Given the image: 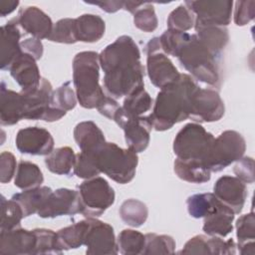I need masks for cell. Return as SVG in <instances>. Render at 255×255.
Here are the masks:
<instances>
[{
	"mask_svg": "<svg viewBox=\"0 0 255 255\" xmlns=\"http://www.w3.org/2000/svg\"><path fill=\"white\" fill-rule=\"evenodd\" d=\"M37 237L35 249L36 254H62L57 243V233L51 229L36 228L34 229Z\"/></svg>",
	"mask_w": 255,
	"mask_h": 255,
	"instance_id": "obj_42",
	"label": "cell"
},
{
	"mask_svg": "<svg viewBox=\"0 0 255 255\" xmlns=\"http://www.w3.org/2000/svg\"><path fill=\"white\" fill-rule=\"evenodd\" d=\"M24 217L23 210L20 204L14 199H6L1 196V231L11 230L20 226L21 220Z\"/></svg>",
	"mask_w": 255,
	"mask_h": 255,
	"instance_id": "obj_35",
	"label": "cell"
},
{
	"mask_svg": "<svg viewBox=\"0 0 255 255\" xmlns=\"http://www.w3.org/2000/svg\"><path fill=\"white\" fill-rule=\"evenodd\" d=\"M176 58L195 80L211 86L218 82L219 74L215 57L201 43L196 34H190Z\"/></svg>",
	"mask_w": 255,
	"mask_h": 255,
	"instance_id": "obj_4",
	"label": "cell"
},
{
	"mask_svg": "<svg viewBox=\"0 0 255 255\" xmlns=\"http://www.w3.org/2000/svg\"><path fill=\"white\" fill-rule=\"evenodd\" d=\"M78 99L76 93L70 86V82L63 84L57 90L53 91L51 99V107L60 111L73 110L77 105Z\"/></svg>",
	"mask_w": 255,
	"mask_h": 255,
	"instance_id": "obj_41",
	"label": "cell"
},
{
	"mask_svg": "<svg viewBox=\"0 0 255 255\" xmlns=\"http://www.w3.org/2000/svg\"><path fill=\"white\" fill-rule=\"evenodd\" d=\"M224 203L213 193H197L186 200L188 214L193 218H204L215 212Z\"/></svg>",
	"mask_w": 255,
	"mask_h": 255,
	"instance_id": "obj_29",
	"label": "cell"
},
{
	"mask_svg": "<svg viewBox=\"0 0 255 255\" xmlns=\"http://www.w3.org/2000/svg\"><path fill=\"white\" fill-rule=\"evenodd\" d=\"M21 50L23 53H26L32 56L36 61L40 60L43 56V44L41 40L36 38H28L21 42Z\"/></svg>",
	"mask_w": 255,
	"mask_h": 255,
	"instance_id": "obj_49",
	"label": "cell"
},
{
	"mask_svg": "<svg viewBox=\"0 0 255 255\" xmlns=\"http://www.w3.org/2000/svg\"><path fill=\"white\" fill-rule=\"evenodd\" d=\"M96 156L101 173H105L112 180L126 184L133 179L138 157L130 148H122L114 142H106L97 150Z\"/></svg>",
	"mask_w": 255,
	"mask_h": 255,
	"instance_id": "obj_5",
	"label": "cell"
},
{
	"mask_svg": "<svg viewBox=\"0 0 255 255\" xmlns=\"http://www.w3.org/2000/svg\"><path fill=\"white\" fill-rule=\"evenodd\" d=\"M234 214L231 208L223 204L215 212L204 217L202 230L209 236L225 237L233 230Z\"/></svg>",
	"mask_w": 255,
	"mask_h": 255,
	"instance_id": "obj_24",
	"label": "cell"
},
{
	"mask_svg": "<svg viewBox=\"0 0 255 255\" xmlns=\"http://www.w3.org/2000/svg\"><path fill=\"white\" fill-rule=\"evenodd\" d=\"M146 72L153 86L162 89L174 83L180 76L170 59L162 52L159 38L154 37L145 47Z\"/></svg>",
	"mask_w": 255,
	"mask_h": 255,
	"instance_id": "obj_9",
	"label": "cell"
},
{
	"mask_svg": "<svg viewBox=\"0 0 255 255\" xmlns=\"http://www.w3.org/2000/svg\"><path fill=\"white\" fill-rule=\"evenodd\" d=\"M119 251L124 255L142 254L145 246V235L133 229H124L117 239Z\"/></svg>",
	"mask_w": 255,
	"mask_h": 255,
	"instance_id": "obj_34",
	"label": "cell"
},
{
	"mask_svg": "<svg viewBox=\"0 0 255 255\" xmlns=\"http://www.w3.org/2000/svg\"><path fill=\"white\" fill-rule=\"evenodd\" d=\"M213 194L237 214L242 211L245 204L247 188L238 177L223 175L216 180L213 186Z\"/></svg>",
	"mask_w": 255,
	"mask_h": 255,
	"instance_id": "obj_16",
	"label": "cell"
},
{
	"mask_svg": "<svg viewBox=\"0 0 255 255\" xmlns=\"http://www.w3.org/2000/svg\"><path fill=\"white\" fill-rule=\"evenodd\" d=\"M99 54L94 51L78 53L73 60V83L79 104L85 109H97L106 99L100 86Z\"/></svg>",
	"mask_w": 255,
	"mask_h": 255,
	"instance_id": "obj_3",
	"label": "cell"
},
{
	"mask_svg": "<svg viewBox=\"0 0 255 255\" xmlns=\"http://www.w3.org/2000/svg\"><path fill=\"white\" fill-rule=\"evenodd\" d=\"M125 132L128 147L134 152H141L146 149L150 140V131L153 128L149 116L128 117L122 107L117 111L114 120Z\"/></svg>",
	"mask_w": 255,
	"mask_h": 255,
	"instance_id": "obj_11",
	"label": "cell"
},
{
	"mask_svg": "<svg viewBox=\"0 0 255 255\" xmlns=\"http://www.w3.org/2000/svg\"><path fill=\"white\" fill-rule=\"evenodd\" d=\"M43 181V173L37 164L27 160H21L18 163L14 180L16 187L27 190L41 186Z\"/></svg>",
	"mask_w": 255,
	"mask_h": 255,
	"instance_id": "obj_31",
	"label": "cell"
},
{
	"mask_svg": "<svg viewBox=\"0 0 255 255\" xmlns=\"http://www.w3.org/2000/svg\"><path fill=\"white\" fill-rule=\"evenodd\" d=\"M119 214L127 225L136 228L145 223L148 216V209L142 201L129 198L122 203Z\"/></svg>",
	"mask_w": 255,
	"mask_h": 255,
	"instance_id": "obj_32",
	"label": "cell"
},
{
	"mask_svg": "<svg viewBox=\"0 0 255 255\" xmlns=\"http://www.w3.org/2000/svg\"><path fill=\"white\" fill-rule=\"evenodd\" d=\"M194 28L197 38L214 57L225 48L229 41V34L226 27L200 26Z\"/></svg>",
	"mask_w": 255,
	"mask_h": 255,
	"instance_id": "obj_26",
	"label": "cell"
},
{
	"mask_svg": "<svg viewBox=\"0 0 255 255\" xmlns=\"http://www.w3.org/2000/svg\"><path fill=\"white\" fill-rule=\"evenodd\" d=\"M52 191L53 190L48 186H39L16 193L11 198L20 204L24 217H27L34 213H38Z\"/></svg>",
	"mask_w": 255,
	"mask_h": 255,
	"instance_id": "obj_25",
	"label": "cell"
},
{
	"mask_svg": "<svg viewBox=\"0 0 255 255\" xmlns=\"http://www.w3.org/2000/svg\"><path fill=\"white\" fill-rule=\"evenodd\" d=\"M51 42L62 43V44H74L78 42L76 35L75 19L64 18L54 24L53 31L49 37Z\"/></svg>",
	"mask_w": 255,
	"mask_h": 255,
	"instance_id": "obj_40",
	"label": "cell"
},
{
	"mask_svg": "<svg viewBox=\"0 0 255 255\" xmlns=\"http://www.w3.org/2000/svg\"><path fill=\"white\" fill-rule=\"evenodd\" d=\"M9 72L24 94H32L40 87L42 79L36 60L26 53L22 52L11 65Z\"/></svg>",
	"mask_w": 255,
	"mask_h": 255,
	"instance_id": "obj_18",
	"label": "cell"
},
{
	"mask_svg": "<svg viewBox=\"0 0 255 255\" xmlns=\"http://www.w3.org/2000/svg\"><path fill=\"white\" fill-rule=\"evenodd\" d=\"M0 98V122L2 126H13L21 120H25L26 98L22 92L17 93L9 90L2 82Z\"/></svg>",
	"mask_w": 255,
	"mask_h": 255,
	"instance_id": "obj_20",
	"label": "cell"
},
{
	"mask_svg": "<svg viewBox=\"0 0 255 255\" xmlns=\"http://www.w3.org/2000/svg\"><path fill=\"white\" fill-rule=\"evenodd\" d=\"M157 17L150 2H145L133 14L134 26L143 32L149 33L154 31L157 28Z\"/></svg>",
	"mask_w": 255,
	"mask_h": 255,
	"instance_id": "obj_43",
	"label": "cell"
},
{
	"mask_svg": "<svg viewBox=\"0 0 255 255\" xmlns=\"http://www.w3.org/2000/svg\"><path fill=\"white\" fill-rule=\"evenodd\" d=\"M246 150L244 137L236 130H225L214 138L206 166L211 172H219L243 157Z\"/></svg>",
	"mask_w": 255,
	"mask_h": 255,
	"instance_id": "obj_7",
	"label": "cell"
},
{
	"mask_svg": "<svg viewBox=\"0 0 255 255\" xmlns=\"http://www.w3.org/2000/svg\"><path fill=\"white\" fill-rule=\"evenodd\" d=\"M54 138L46 128L28 127L20 129L15 138L17 149L24 154L48 155L54 150Z\"/></svg>",
	"mask_w": 255,
	"mask_h": 255,
	"instance_id": "obj_15",
	"label": "cell"
},
{
	"mask_svg": "<svg viewBox=\"0 0 255 255\" xmlns=\"http://www.w3.org/2000/svg\"><path fill=\"white\" fill-rule=\"evenodd\" d=\"M16 158L10 151H3L0 155V181L7 183L11 181L16 172Z\"/></svg>",
	"mask_w": 255,
	"mask_h": 255,
	"instance_id": "obj_46",
	"label": "cell"
},
{
	"mask_svg": "<svg viewBox=\"0 0 255 255\" xmlns=\"http://www.w3.org/2000/svg\"><path fill=\"white\" fill-rule=\"evenodd\" d=\"M255 244L254 241L247 242L241 246H238L239 248V253L242 255H254L255 254Z\"/></svg>",
	"mask_w": 255,
	"mask_h": 255,
	"instance_id": "obj_53",
	"label": "cell"
},
{
	"mask_svg": "<svg viewBox=\"0 0 255 255\" xmlns=\"http://www.w3.org/2000/svg\"><path fill=\"white\" fill-rule=\"evenodd\" d=\"M214 138L213 134L206 131L201 125L187 124L177 132L173 140V152L178 159L200 161L206 165Z\"/></svg>",
	"mask_w": 255,
	"mask_h": 255,
	"instance_id": "obj_6",
	"label": "cell"
},
{
	"mask_svg": "<svg viewBox=\"0 0 255 255\" xmlns=\"http://www.w3.org/2000/svg\"><path fill=\"white\" fill-rule=\"evenodd\" d=\"M255 16V1L242 0L236 1L234 7V23L237 26H244L254 19Z\"/></svg>",
	"mask_w": 255,
	"mask_h": 255,
	"instance_id": "obj_45",
	"label": "cell"
},
{
	"mask_svg": "<svg viewBox=\"0 0 255 255\" xmlns=\"http://www.w3.org/2000/svg\"><path fill=\"white\" fill-rule=\"evenodd\" d=\"M120 109L118 102L112 97H106V99L97 108L99 113L110 120H114L117 111Z\"/></svg>",
	"mask_w": 255,
	"mask_h": 255,
	"instance_id": "obj_50",
	"label": "cell"
},
{
	"mask_svg": "<svg viewBox=\"0 0 255 255\" xmlns=\"http://www.w3.org/2000/svg\"><path fill=\"white\" fill-rule=\"evenodd\" d=\"M236 236L238 239V246L255 239V217L254 213L250 212L241 215L236 221Z\"/></svg>",
	"mask_w": 255,
	"mask_h": 255,
	"instance_id": "obj_44",
	"label": "cell"
},
{
	"mask_svg": "<svg viewBox=\"0 0 255 255\" xmlns=\"http://www.w3.org/2000/svg\"><path fill=\"white\" fill-rule=\"evenodd\" d=\"M82 212L83 204L79 191L69 188H59L52 191L37 214L42 218H55Z\"/></svg>",
	"mask_w": 255,
	"mask_h": 255,
	"instance_id": "obj_14",
	"label": "cell"
},
{
	"mask_svg": "<svg viewBox=\"0 0 255 255\" xmlns=\"http://www.w3.org/2000/svg\"><path fill=\"white\" fill-rule=\"evenodd\" d=\"M99 61L105 73V90L112 98L128 96L144 86V68L140 62V52L131 37H119L99 54Z\"/></svg>",
	"mask_w": 255,
	"mask_h": 255,
	"instance_id": "obj_1",
	"label": "cell"
},
{
	"mask_svg": "<svg viewBox=\"0 0 255 255\" xmlns=\"http://www.w3.org/2000/svg\"><path fill=\"white\" fill-rule=\"evenodd\" d=\"M79 193L83 204L82 214L86 217H99L114 204L116 194L109 182L96 176L86 179L79 186Z\"/></svg>",
	"mask_w": 255,
	"mask_h": 255,
	"instance_id": "obj_8",
	"label": "cell"
},
{
	"mask_svg": "<svg viewBox=\"0 0 255 255\" xmlns=\"http://www.w3.org/2000/svg\"><path fill=\"white\" fill-rule=\"evenodd\" d=\"M175 250V241L169 235L145 234V246L142 254H171Z\"/></svg>",
	"mask_w": 255,
	"mask_h": 255,
	"instance_id": "obj_37",
	"label": "cell"
},
{
	"mask_svg": "<svg viewBox=\"0 0 255 255\" xmlns=\"http://www.w3.org/2000/svg\"><path fill=\"white\" fill-rule=\"evenodd\" d=\"M225 112V107L219 94L211 89L198 88L190 102L189 118L199 123L219 121Z\"/></svg>",
	"mask_w": 255,
	"mask_h": 255,
	"instance_id": "obj_12",
	"label": "cell"
},
{
	"mask_svg": "<svg viewBox=\"0 0 255 255\" xmlns=\"http://www.w3.org/2000/svg\"><path fill=\"white\" fill-rule=\"evenodd\" d=\"M36 233L20 227L0 232V254L35 255Z\"/></svg>",
	"mask_w": 255,
	"mask_h": 255,
	"instance_id": "obj_17",
	"label": "cell"
},
{
	"mask_svg": "<svg viewBox=\"0 0 255 255\" xmlns=\"http://www.w3.org/2000/svg\"><path fill=\"white\" fill-rule=\"evenodd\" d=\"M74 138L81 151H97L107 142L101 128L92 121L79 123L74 128Z\"/></svg>",
	"mask_w": 255,
	"mask_h": 255,
	"instance_id": "obj_22",
	"label": "cell"
},
{
	"mask_svg": "<svg viewBox=\"0 0 255 255\" xmlns=\"http://www.w3.org/2000/svg\"><path fill=\"white\" fill-rule=\"evenodd\" d=\"M89 227V218L57 231V243L61 251L77 249L84 245Z\"/></svg>",
	"mask_w": 255,
	"mask_h": 255,
	"instance_id": "obj_28",
	"label": "cell"
},
{
	"mask_svg": "<svg viewBox=\"0 0 255 255\" xmlns=\"http://www.w3.org/2000/svg\"><path fill=\"white\" fill-rule=\"evenodd\" d=\"M151 105L152 99L142 86L127 96L122 109L128 117H140L150 110Z\"/></svg>",
	"mask_w": 255,
	"mask_h": 255,
	"instance_id": "obj_33",
	"label": "cell"
},
{
	"mask_svg": "<svg viewBox=\"0 0 255 255\" xmlns=\"http://www.w3.org/2000/svg\"><path fill=\"white\" fill-rule=\"evenodd\" d=\"M89 218V227L84 245L89 255H112L119 252L114 228L94 217Z\"/></svg>",
	"mask_w": 255,
	"mask_h": 255,
	"instance_id": "obj_13",
	"label": "cell"
},
{
	"mask_svg": "<svg viewBox=\"0 0 255 255\" xmlns=\"http://www.w3.org/2000/svg\"><path fill=\"white\" fill-rule=\"evenodd\" d=\"M16 20L26 33L39 40L49 39L54 27L51 18L36 6L21 8Z\"/></svg>",
	"mask_w": 255,
	"mask_h": 255,
	"instance_id": "obj_19",
	"label": "cell"
},
{
	"mask_svg": "<svg viewBox=\"0 0 255 255\" xmlns=\"http://www.w3.org/2000/svg\"><path fill=\"white\" fill-rule=\"evenodd\" d=\"M86 3L97 5L107 13H115L120 9L124 8V1H96V2H86Z\"/></svg>",
	"mask_w": 255,
	"mask_h": 255,
	"instance_id": "obj_51",
	"label": "cell"
},
{
	"mask_svg": "<svg viewBox=\"0 0 255 255\" xmlns=\"http://www.w3.org/2000/svg\"><path fill=\"white\" fill-rule=\"evenodd\" d=\"M97 151H80L76 156L74 173L83 179H90L98 176L101 171L98 166Z\"/></svg>",
	"mask_w": 255,
	"mask_h": 255,
	"instance_id": "obj_36",
	"label": "cell"
},
{
	"mask_svg": "<svg viewBox=\"0 0 255 255\" xmlns=\"http://www.w3.org/2000/svg\"><path fill=\"white\" fill-rule=\"evenodd\" d=\"M145 2H133V1H124V8L125 10L134 14Z\"/></svg>",
	"mask_w": 255,
	"mask_h": 255,
	"instance_id": "obj_54",
	"label": "cell"
},
{
	"mask_svg": "<svg viewBox=\"0 0 255 255\" xmlns=\"http://www.w3.org/2000/svg\"><path fill=\"white\" fill-rule=\"evenodd\" d=\"M207 238L204 235H196L190 238L183 246L180 253L183 254H210Z\"/></svg>",
	"mask_w": 255,
	"mask_h": 255,
	"instance_id": "obj_48",
	"label": "cell"
},
{
	"mask_svg": "<svg viewBox=\"0 0 255 255\" xmlns=\"http://www.w3.org/2000/svg\"><path fill=\"white\" fill-rule=\"evenodd\" d=\"M76 35L78 42L95 43L102 39L106 31V23L95 14H83L75 18Z\"/></svg>",
	"mask_w": 255,
	"mask_h": 255,
	"instance_id": "obj_23",
	"label": "cell"
},
{
	"mask_svg": "<svg viewBox=\"0 0 255 255\" xmlns=\"http://www.w3.org/2000/svg\"><path fill=\"white\" fill-rule=\"evenodd\" d=\"M20 38L21 34L16 19L8 21L1 27L0 67L2 70H9L14 61L22 54Z\"/></svg>",
	"mask_w": 255,
	"mask_h": 255,
	"instance_id": "obj_21",
	"label": "cell"
},
{
	"mask_svg": "<svg viewBox=\"0 0 255 255\" xmlns=\"http://www.w3.org/2000/svg\"><path fill=\"white\" fill-rule=\"evenodd\" d=\"M199 87L187 74H180L172 84L160 89L149 116L155 130L163 131L189 118L190 102Z\"/></svg>",
	"mask_w": 255,
	"mask_h": 255,
	"instance_id": "obj_2",
	"label": "cell"
},
{
	"mask_svg": "<svg viewBox=\"0 0 255 255\" xmlns=\"http://www.w3.org/2000/svg\"><path fill=\"white\" fill-rule=\"evenodd\" d=\"M233 171L244 183L254 182V160L252 157H241L233 167Z\"/></svg>",
	"mask_w": 255,
	"mask_h": 255,
	"instance_id": "obj_47",
	"label": "cell"
},
{
	"mask_svg": "<svg viewBox=\"0 0 255 255\" xmlns=\"http://www.w3.org/2000/svg\"><path fill=\"white\" fill-rule=\"evenodd\" d=\"M77 154L70 146H62L54 149L46 155L45 164L47 168L56 174H69L74 169Z\"/></svg>",
	"mask_w": 255,
	"mask_h": 255,
	"instance_id": "obj_30",
	"label": "cell"
},
{
	"mask_svg": "<svg viewBox=\"0 0 255 255\" xmlns=\"http://www.w3.org/2000/svg\"><path fill=\"white\" fill-rule=\"evenodd\" d=\"M173 169L180 179L190 183H204L209 181L211 177V171L200 161L176 158L173 163Z\"/></svg>",
	"mask_w": 255,
	"mask_h": 255,
	"instance_id": "obj_27",
	"label": "cell"
},
{
	"mask_svg": "<svg viewBox=\"0 0 255 255\" xmlns=\"http://www.w3.org/2000/svg\"><path fill=\"white\" fill-rule=\"evenodd\" d=\"M20 2L15 0H1L0 1V15L2 17H5L6 15H9L12 13L18 6Z\"/></svg>",
	"mask_w": 255,
	"mask_h": 255,
	"instance_id": "obj_52",
	"label": "cell"
},
{
	"mask_svg": "<svg viewBox=\"0 0 255 255\" xmlns=\"http://www.w3.org/2000/svg\"><path fill=\"white\" fill-rule=\"evenodd\" d=\"M233 4L232 0H199L184 2V5L195 16L194 27H226L231 21Z\"/></svg>",
	"mask_w": 255,
	"mask_h": 255,
	"instance_id": "obj_10",
	"label": "cell"
},
{
	"mask_svg": "<svg viewBox=\"0 0 255 255\" xmlns=\"http://www.w3.org/2000/svg\"><path fill=\"white\" fill-rule=\"evenodd\" d=\"M190 34L175 30H165L159 38V44L162 52L165 55L176 57L181 47L189 39Z\"/></svg>",
	"mask_w": 255,
	"mask_h": 255,
	"instance_id": "obj_39",
	"label": "cell"
},
{
	"mask_svg": "<svg viewBox=\"0 0 255 255\" xmlns=\"http://www.w3.org/2000/svg\"><path fill=\"white\" fill-rule=\"evenodd\" d=\"M166 23L170 30L185 32L194 27L195 16L184 4H181L170 12Z\"/></svg>",
	"mask_w": 255,
	"mask_h": 255,
	"instance_id": "obj_38",
	"label": "cell"
}]
</instances>
